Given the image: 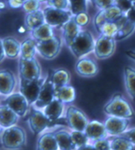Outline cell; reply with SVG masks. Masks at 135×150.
Instances as JSON below:
<instances>
[{"label":"cell","mask_w":135,"mask_h":150,"mask_svg":"<svg viewBox=\"0 0 135 150\" xmlns=\"http://www.w3.org/2000/svg\"><path fill=\"white\" fill-rule=\"evenodd\" d=\"M104 111L108 116L132 119L135 116L134 109L121 93H115L104 107Z\"/></svg>","instance_id":"cell-1"},{"label":"cell","mask_w":135,"mask_h":150,"mask_svg":"<svg viewBox=\"0 0 135 150\" xmlns=\"http://www.w3.org/2000/svg\"><path fill=\"white\" fill-rule=\"evenodd\" d=\"M0 142L6 150L22 149L26 145L25 130L18 125L6 128L1 133Z\"/></svg>","instance_id":"cell-2"},{"label":"cell","mask_w":135,"mask_h":150,"mask_svg":"<svg viewBox=\"0 0 135 150\" xmlns=\"http://www.w3.org/2000/svg\"><path fill=\"white\" fill-rule=\"evenodd\" d=\"M95 40H96L92 33L88 30L81 29L70 45L69 48L76 58L80 59L93 52Z\"/></svg>","instance_id":"cell-3"},{"label":"cell","mask_w":135,"mask_h":150,"mask_svg":"<svg viewBox=\"0 0 135 150\" xmlns=\"http://www.w3.org/2000/svg\"><path fill=\"white\" fill-rule=\"evenodd\" d=\"M62 119L58 121H52L44 115L43 111L37 108H33L28 118V124L32 132L35 135H38L50 127L58 124V122Z\"/></svg>","instance_id":"cell-4"},{"label":"cell","mask_w":135,"mask_h":150,"mask_svg":"<svg viewBox=\"0 0 135 150\" xmlns=\"http://www.w3.org/2000/svg\"><path fill=\"white\" fill-rule=\"evenodd\" d=\"M65 120L66 126L71 130L84 131L88 122L86 113L77 107L70 105L65 112Z\"/></svg>","instance_id":"cell-5"},{"label":"cell","mask_w":135,"mask_h":150,"mask_svg":"<svg viewBox=\"0 0 135 150\" xmlns=\"http://www.w3.org/2000/svg\"><path fill=\"white\" fill-rule=\"evenodd\" d=\"M37 52L45 59H55L60 52L62 47V40L57 36L45 40H36Z\"/></svg>","instance_id":"cell-6"},{"label":"cell","mask_w":135,"mask_h":150,"mask_svg":"<svg viewBox=\"0 0 135 150\" xmlns=\"http://www.w3.org/2000/svg\"><path fill=\"white\" fill-rule=\"evenodd\" d=\"M20 80H37L42 77L40 65L35 58L24 59L20 58L18 64Z\"/></svg>","instance_id":"cell-7"},{"label":"cell","mask_w":135,"mask_h":150,"mask_svg":"<svg viewBox=\"0 0 135 150\" xmlns=\"http://www.w3.org/2000/svg\"><path fill=\"white\" fill-rule=\"evenodd\" d=\"M43 13L45 23L48 24L53 28H61L74 16L70 10H61L50 6L45 8Z\"/></svg>","instance_id":"cell-8"},{"label":"cell","mask_w":135,"mask_h":150,"mask_svg":"<svg viewBox=\"0 0 135 150\" xmlns=\"http://www.w3.org/2000/svg\"><path fill=\"white\" fill-rule=\"evenodd\" d=\"M116 40L114 37L100 35L95 40L93 52L99 59H105L112 56L115 52Z\"/></svg>","instance_id":"cell-9"},{"label":"cell","mask_w":135,"mask_h":150,"mask_svg":"<svg viewBox=\"0 0 135 150\" xmlns=\"http://www.w3.org/2000/svg\"><path fill=\"white\" fill-rule=\"evenodd\" d=\"M44 81L45 78L42 77L37 80H20L19 92L25 97L29 105H33L37 100Z\"/></svg>","instance_id":"cell-10"},{"label":"cell","mask_w":135,"mask_h":150,"mask_svg":"<svg viewBox=\"0 0 135 150\" xmlns=\"http://www.w3.org/2000/svg\"><path fill=\"white\" fill-rule=\"evenodd\" d=\"M3 104L12 109L19 117H24L26 115L30 106L25 97L20 92L13 93L7 96L3 101Z\"/></svg>","instance_id":"cell-11"},{"label":"cell","mask_w":135,"mask_h":150,"mask_svg":"<svg viewBox=\"0 0 135 150\" xmlns=\"http://www.w3.org/2000/svg\"><path fill=\"white\" fill-rule=\"evenodd\" d=\"M108 136H119L127 131L130 127V119L115 116H108L104 122Z\"/></svg>","instance_id":"cell-12"},{"label":"cell","mask_w":135,"mask_h":150,"mask_svg":"<svg viewBox=\"0 0 135 150\" xmlns=\"http://www.w3.org/2000/svg\"><path fill=\"white\" fill-rule=\"evenodd\" d=\"M55 99V86H53L50 74L45 78L44 84L40 92L38 98L34 103V106L37 109L44 108Z\"/></svg>","instance_id":"cell-13"},{"label":"cell","mask_w":135,"mask_h":150,"mask_svg":"<svg viewBox=\"0 0 135 150\" xmlns=\"http://www.w3.org/2000/svg\"><path fill=\"white\" fill-rule=\"evenodd\" d=\"M75 72L84 78L95 77L99 72L98 64L92 58L86 56L80 58L75 64Z\"/></svg>","instance_id":"cell-14"},{"label":"cell","mask_w":135,"mask_h":150,"mask_svg":"<svg viewBox=\"0 0 135 150\" xmlns=\"http://www.w3.org/2000/svg\"><path fill=\"white\" fill-rule=\"evenodd\" d=\"M84 132L86 133V136L92 142L108 137L104 123L96 119L88 121Z\"/></svg>","instance_id":"cell-15"},{"label":"cell","mask_w":135,"mask_h":150,"mask_svg":"<svg viewBox=\"0 0 135 150\" xmlns=\"http://www.w3.org/2000/svg\"><path fill=\"white\" fill-rule=\"evenodd\" d=\"M17 85L13 73L9 70H0V94L9 96L13 93Z\"/></svg>","instance_id":"cell-16"},{"label":"cell","mask_w":135,"mask_h":150,"mask_svg":"<svg viewBox=\"0 0 135 150\" xmlns=\"http://www.w3.org/2000/svg\"><path fill=\"white\" fill-rule=\"evenodd\" d=\"M61 28L62 30V36H63L64 43L69 47L74 41V40L75 39L76 36L80 33L81 28L76 23L74 16Z\"/></svg>","instance_id":"cell-17"},{"label":"cell","mask_w":135,"mask_h":150,"mask_svg":"<svg viewBox=\"0 0 135 150\" xmlns=\"http://www.w3.org/2000/svg\"><path fill=\"white\" fill-rule=\"evenodd\" d=\"M64 106L65 104L60 101L59 99L55 98L47 104L44 108V115L52 121H58L62 119L64 113Z\"/></svg>","instance_id":"cell-18"},{"label":"cell","mask_w":135,"mask_h":150,"mask_svg":"<svg viewBox=\"0 0 135 150\" xmlns=\"http://www.w3.org/2000/svg\"><path fill=\"white\" fill-rule=\"evenodd\" d=\"M20 117L6 105L0 106V127L3 129L13 127L18 122Z\"/></svg>","instance_id":"cell-19"},{"label":"cell","mask_w":135,"mask_h":150,"mask_svg":"<svg viewBox=\"0 0 135 150\" xmlns=\"http://www.w3.org/2000/svg\"><path fill=\"white\" fill-rule=\"evenodd\" d=\"M6 57L16 59L21 53V43L12 36H7L2 40Z\"/></svg>","instance_id":"cell-20"},{"label":"cell","mask_w":135,"mask_h":150,"mask_svg":"<svg viewBox=\"0 0 135 150\" xmlns=\"http://www.w3.org/2000/svg\"><path fill=\"white\" fill-rule=\"evenodd\" d=\"M57 142L59 150H75L76 146L74 143L70 132L64 129H57L54 132Z\"/></svg>","instance_id":"cell-21"},{"label":"cell","mask_w":135,"mask_h":150,"mask_svg":"<svg viewBox=\"0 0 135 150\" xmlns=\"http://www.w3.org/2000/svg\"><path fill=\"white\" fill-rule=\"evenodd\" d=\"M55 97L64 104H71L76 98L75 88L70 85L55 87Z\"/></svg>","instance_id":"cell-22"},{"label":"cell","mask_w":135,"mask_h":150,"mask_svg":"<svg viewBox=\"0 0 135 150\" xmlns=\"http://www.w3.org/2000/svg\"><path fill=\"white\" fill-rule=\"evenodd\" d=\"M36 150H59L54 132L42 134L37 140Z\"/></svg>","instance_id":"cell-23"},{"label":"cell","mask_w":135,"mask_h":150,"mask_svg":"<svg viewBox=\"0 0 135 150\" xmlns=\"http://www.w3.org/2000/svg\"><path fill=\"white\" fill-rule=\"evenodd\" d=\"M123 78L126 90L131 100L135 101V68L126 66L123 70Z\"/></svg>","instance_id":"cell-24"},{"label":"cell","mask_w":135,"mask_h":150,"mask_svg":"<svg viewBox=\"0 0 135 150\" xmlns=\"http://www.w3.org/2000/svg\"><path fill=\"white\" fill-rule=\"evenodd\" d=\"M45 22L43 11H38L27 13L25 18V26L26 29L31 32L33 29H36L38 26L41 25Z\"/></svg>","instance_id":"cell-25"},{"label":"cell","mask_w":135,"mask_h":150,"mask_svg":"<svg viewBox=\"0 0 135 150\" xmlns=\"http://www.w3.org/2000/svg\"><path fill=\"white\" fill-rule=\"evenodd\" d=\"M50 78L53 86L55 87H60V86L69 85L70 81V74L67 70L59 68L52 71L50 74Z\"/></svg>","instance_id":"cell-26"},{"label":"cell","mask_w":135,"mask_h":150,"mask_svg":"<svg viewBox=\"0 0 135 150\" xmlns=\"http://www.w3.org/2000/svg\"><path fill=\"white\" fill-rule=\"evenodd\" d=\"M126 16H123L122 18H120L119 21H106L103 25L100 27L99 30L100 35H104L107 36H112L115 37L116 33L119 31V29L121 27L122 24L126 21Z\"/></svg>","instance_id":"cell-27"},{"label":"cell","mask_w":135,"mask_h":150,"mask_svg":"<svg viewBox=\"0 0 135 150\" xmlns=\"http://www.w3.org/2000/svg\"><path fill=\"white\" fill-rule=\"evenodd\" d=\"M32 36L35 40H45L52 38L55 36L53 27L49 25L48 24H42L41 25L38 26L36 29H33L31 31Z\"/></svg>","instance_id":"cell-28"},{"label":"cell","mask_w":135,"mask_h":150,"mask_svg":"<svg viewBox=\"0 0 135 150\" xmlns=\"http://www.w3.org/2000/svg\"><path fill=\"white\" fill-rule=\"evenodd\" d=\"M37 53L36 40L33 38H28L21 43V53L20 58L24 59H29L35 58Z\"/></svg>","instance_id":"cell-29"},{"label":"cell","mask_w":135,"mask_h":150,"mask_svg":"<svg viewBox=\"0 0 135 150\" xmlns=\"http://www.w3.org/2000/svg\"><path fill=\"white\" fill-rule=\"evenodd\" d=\"M134 31L135 22L130 21L128 19H126V21L121 25L114 38L116 41H121V40L127 39L129 36H131Z\"/></svg>","instance_id":"cell-30"},{"label":"cell","mask_w":135,"mask_h":150,"mask_svg":"<svg viewBox=\"0 0 135 150\" xmlns=\"http://www.w3.org/2000/svg\"><path fill=\"white\" fill-rule=\"evenodd\" d=\"M112 150H134V145L122 135L115 136L111 140Z\"/></svg>","instance_id":"cell-31"},{"label":"cell","mask_w":135,"mask_h":150,"mask_svg":"<svg viewBox=\"0 0 135 150\" xmlns=\"http://www.w3.org/2000/svg\"><path fill=\"white\" fill-rule=\"evenodd\" d=\"M69 1V10L73 15L81 12L88 11V0H68Z\"/></svg>","instance_id":"cell-32"},{"label":"cell","mask_w":135,"mask_h":150,"mask_svg":"<svg viewBox=\"0 0 135 150\" xmlns=\"http://www.w3.org/2000/svg\"><path fill=\"white\" fill-rule=\"evenodd\" d=\"M107 21H117L125 15L116 6H112L103 11Z\"/></svg>","instance_id":"cell-33"},{"label":"cell","mask_w":135,"mask_h":150,"mask_svg":"<svg viewBox=\"0 0 135 150\" xmlns=\"http://www.w3.org/2000/svg\"><path fill=\"white\" fill-rule=\"evenodd\" d=\"M70 134H71V137H72V140H73L76 148L86 145L88 143H90V141H89L88 137L86 136V133L84 131L72 130L70 132Z\"/></svg>","instance_id":"cell-34"},{"label":"cell","mask_w":135,"mask_h":150,"mask_svg":"<svg viewBox=\"0 0 135 150\" xmlns=\"http://www.w3.org/2000/svg\"><path fill=\"white\" fill-rule=\"evenodd\" d=\"M74 18L75 20L76 23L78 24L81 28L88 25V23L91 21V18H90V16L88 14V11L77 13L75 15H74Z\"/></svg>","instance_id":"cell-35"},{"label":"cell","mask_w":135,"mask_h":150,"mask_svg":"<svg viewBox=\"0 0 135 150\" xmlns=\"http://www.w3.org/2000/svg\"><path fill=\"white\" fill-rule=\"evenodd\" d=\"M23 10L26 13L40 10V3L38 0H26L22 6Z\"/></svg>","instance_id":"cell-36"},{"label":"cell","mask_w":135,"mask_h":150,"mask_svg":"<svg viewBox=\"0 0 135 150\" xmlns=\"http://www.w3.org/2000/svg\"><path fill=\"white\" fill-rule=\"evenodd\" d=\"M96 150H112L111 149V140L107 137L96 140L92 142Z\"/></svg>","instance_id":"cell-37"},{"label":"cell","mask_w":135,"mask_h":150,"mask_svg":"<svg viewBox=\"0 0 135 150\" xmlns=\"http://www.w3.org/2000/svg\"><path fill=\"white\" fill-rule=\"evenodd\" d=\"M47 6L61 9V10H69V1L68 0H47Z\"/></svg>","instance_id":"cell-38"},{"label":"cell","mask_w":135,"mask_h":150,"mask_svg":"<svg viewBox=\"0 0 135 150\" xmlns=\"http://www.w3.org/2000/svg\"><path fill=\"white\" fill-rule=\"evenodd\" d=\"M114 5L120 9L124 14L134 6L131 0H114Z\"/></svg>","instance_id":"cell-39"},{"label":"cell","mask_w":135,"mask_h":150,"mask_svg":"<svg viewBox=\"0 0 135 150\" xmlns=\"http://www.w3.org/2000/svg\"><path fill=\"white\" fill-rule=\"evenodd\" d=\"M106 21H107L106 19H105V17H104L103 11H99L98 12L95 14V16H94L93 18V22L94 28H95V29H96L97 33H98L100 29V27H101Z\"/></svg>","instance_id":"cell-40"},{"label":"cell","mask_w":135,"mask_h":150,"mask_svg":"<svg viewBox=\"0 0 135 150\" xmlns=\"http://www.w3.org/2000/svg\"><path fill=\"white\" fill-rule=\"evenodd\" d=\"M93 4L99 11H104L114 5V0H95Z\"/></svg>","instance_id":"cell-41"},{"label":"cell","mask_w":135,"mask_h":150,"mask_svg":"<svg viewBox=\"0 0 135 150\" xmlns=\"http://www.w3.org/2000/svg\"><path fill=\"white\" fill-rule=\"evenodd\" d=\"M121 135L126 137V138H127L130 142L135 146V127L128 129L127 131H125Z\"/></svg>","instance_id":"cell-42"},{"label":"cell","mask_w":135,"mask_h":150,"mask_svg":"<svg viewBox=\"0 0 135 150\" xmlns=\"http://www.w3.org/2000/svg\"><path fill=\"white\" fill-rule=\"evenodd\" d=\"M8 6L13 9H18V8L22 7L23 3H25L24 0H6Z\"/></svg>","instance_id":"cell-43"},{"label":"cell","mask_w":135,"mask_h":150,"mask_svg":"<svg viewBox=\"0 0 135 150\" xmlns=\"http://www.w3.org/2000/svg\"><path fill=\"white\" fill-rule=\"evenodd\" d=\"M75 150H96L94 148L93 145L92 143H88L86 145H84L80 147L76 148Z\"/></svg>","instance_id":"cell-44"},{"label":"cell","mask_w":135,"mask_h":150,"mask_svg":"<svg viewBox=\"0 0 135 150\" xmlns=\"http://www.w3.org/2000/svg\"><path fill=\"white\" fill-rule=\"evenodd\" d=\"M6 58L5 52L3 50V43H2V40H0V63L3 62V59Z\"/></svg>","instance_id":"cell-45"},{"label":"cell","mask_w":135,"mask_h":150,"mask_svg":"<svg viewBox=\"0 0 135 150\" xmlns=\"http://www.w3.org/2000/svg\"><path fill=\"white\" fill-rule=\"evenodd\" d=\"M126 54L127 55L129 59H130L133 61L135 62V51H133V50H128L126 52Z\"/></svg>","instance_id":"cell-46"},{"label":"cell","mask_w":135,"mask_h":150,"mask_svg":"<svg viewBox=\"0 0 135 150\" xmlns=\"http://www.w3.org/2000/svg\"><path fill=\"white\" fill-rule=\"evenodd\" d=\"M6 8V3L2 1V0H0V11H3Z\"/></svg>","instance_id":"cell-47"},{"label":"cell","mask_w":135,"mask_h":150,"mask_svg":"<svg viewBox=\"0 0 135 150\" xmlns=\"http://www.w3.org/2000/svg\"><path fill=\"white\" fill-rule=\"evenodd\" d=\"M40 3H46L47 0H38Z\"/></svg>","instance_id":"cell-48"},{"label":"cell","mask_w":135,"mask_h":150,"mask_svg":"<svg viewBox=\"0 0 135 150\" xmlns=\"http://www.w3.org/2000/svg\"><path fill=\"white\" fill-rule=\"evenodd\" d=\"M131 2H132L134 6H135V0H131Z\"/></svg>","instance_id":"cell-49"},{"label":"cell","mask_w":135,"mask_h":150,"mask_svg":"<svg viewBox=\"0 0 135 150\" xmlns=\"http://www.w3.org/2000/svg\"><path fill=\"white\" fill-rule=\"evenodd\" d=\"M88 1H89V2H91L92 3H94V1H95V0H88Z\"/></svg>","instance_id":"cell-50"},{"label":"cell","mask_w":135,"mask_h":150,"mask_svg":"<svg viewBox=\"0 0 135 150\" xmlns=\"http://www.w3.org/2000/svg\"><path fill=\"white\" fill-rule=\"evenodd\" d=\"M2 129H2V128H1V127H0V132H1V133H2V131H3V130H2Z\"/></svg>","instance_id":"cell-51"},{"label":"cell","mask_w":135,"mask_h":150,"mask_svg":"<svg viewBox=\"0 0 135 150\" xmlns=\"http://www.w3.org/2000/svg\"><path fill=\"white\" fill-rule=\"evenodd\" d=\"M2 1H3V0H2Z\"/></svg>","instance_id":"cell-52"}]
</instances>
